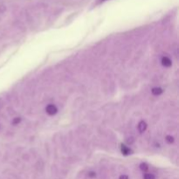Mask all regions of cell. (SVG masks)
<instances>
[{
  "instance_id": "1",
  "label": "cell",
  "mask_w": 179,
  "mask_h": 179,
  "mask_svg": "<svg viewBox=\"0 0 179 179\" xmlns=\"http://www.w3.org/2000/svg\"><path fill=\"white\" fill-rule=\"evenodd\" d=\"M45 111H46V113H47L49 115H54L56 113L58 112V109H57V107H55L54 105L50 104L48 106H46V107H45Z\"/></svg>"
},
{
  "instance_id": "2",
  "label": "cell",
  "mask_w": 179,
  "mask_h": 179,
  "mask_svg": "<svg viewBox=\"0 0 179 179\" xmlns=\"http://www.w3.org/2000/svg\"><path fill=\"white\" fill-rule=\"evenodd\" d=\"M147 129V124H146V122L145 121H140L138 124V130L140 133H143L144 132L145 130Z\"/></svg>"
},
{
  "instance_id": "3",
  "label": "cell",
  "mask_w": 179,
  "mask_h": 179,
  "mask_svg": "<svg viewBox=\"0 0 179 179\" xmlns=\"http://www.w3.org/2000/svg\"><path fill=\"white\" fill-rule=\"evenodd\" d=\"M162 64H163V66H164L165 67H170L172 63H171V60L170 59L167 58V57H163L162 59Z\"/></svg>"
},
{
  "instance_id": "4",
  "label": "cell",
  "mask_w": 179,
  "mask_h": 179,
  "mask_svg": "<svg viewBox=\"0 0 179 179\" xmlns=\"http://www.w3.org/2000/svg\"><path fill=\"white\" fill-rule=\"evenodd\" d=\"M162 93H163V89L160 88V87H155V88H153L152 89V94H154V95H156V96L160 95Z\"/></svg>"
},
{
  "instance_id": "5",
  "label": "cell",
  "mask_w": 179,
  "mask_h": 179,
  "mask_svg": "<svg viewBox=\"0 0 179 179\" xmlns=\"http://www.w3.org/2000/svg\"><path fill=\"white\" fill-rule=\"evenodd\" d=\"M121 152L122 154H124V155H129L131 152V150H130V148H128L127 146L125 145H121Z\"/></svg>"
},
{
  "instance_id": "6",
  "label": "cell",
  "mask_w": 179,
  "mask_h": 179,
  "mask_svg": "<svg viewBox=\"0 0 179 179\" xmlns=\"http://www.w3.org/2000/svg\"><path fill=\"white\" fill-rule=\"evenodd\" d=\"M140 169L143 170V171H147L148 169V166L147 163H141L140 164Z\"/></svg>"
},
{
  "instance_id": "7",
  "label": "cell",
  "mask_w": 179,
  "mask_h": 179,
  "mask_svg": "<svg viewBox=\"0 0 179 179\" xmlns=\"http://www.w3.org/2000/svg\"><path fill=\"white\" fill-rule=\"evenodd\" d=\"M143 179H156V177H155V176L153 174L148 173V174H145L143 176Z\"/></svg>"
},
{
  "instance_id": "8",
  "label": "cell",
  "mask_w": 179,
  "mask_h": 179,
  "mask_svg": "<svg viewBox=\"0 0 179 179\" xmlns=\"http://www.w3.org/2000/svg\"><path fill=\"white\" fill-rule=\"evenodd\" d=\"M165 140L168 143H172L174 142V137L171 136V135H167L165 137Z\"/></svg>"
},
{
  "instance_id": "9",
  "label": "cell",
  "mask_w": 179,
  "mask_h": 179,
  "mask_svg": "<svg viewBox=\"0 0 179 179\" xmlns=\"http://www.w3.org/2000/svg\"><path fill=\"white\" fill-rule=\"evenodd\" d=\"M20 121H21V119H20V118H18V117H17V118H14V120L12 121V123H13L14 125H16V124L19 123Z\"/></svg>"
},
{
  "instance_id": "10",
  "label": "cell",
  "mask_w": 179,
  "mask_h": 179,
  "mask_svg": "<svg viewBox=\"0 0 179 179\" xmlns=\"http://www.w3.org/2000/svg\"><path fill=\"white\" fill-rule=\"evenodd\" d=\"M119 179H129V177H128V176H126V175H122V176L120 177V178Z\"/></svg>"
}]
</instances>
